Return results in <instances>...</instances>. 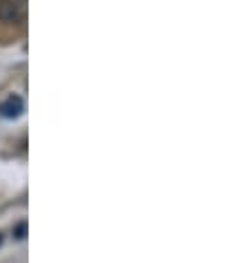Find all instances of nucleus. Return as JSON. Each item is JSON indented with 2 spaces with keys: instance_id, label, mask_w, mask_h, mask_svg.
Masks as SVG:
<instances>
[{
  "instance_id": "nucleus-1",
  "label": "nucleus",
  "mask_w": 247,
  "mask_h": 263,
  "mask_svg": "<svg viewBox=\"0 0 247 263\" xmlns=\"http://www.w3.org/2000/svg\"><path fill=\"white\" fill-rule=\"evenodd\" d=\"M25 11L18 0H0V23L7 25H18L23 20Z\"/></svg>"
},
{
  "instance_id": "nucleus-2",
  "label": "nucleus",
  "mask_w": 247,
  "mask_h": 263,
  "mask_svg": "<svg viewBox=\"0 0 247 263\" xmlns=\"http://www.w3.org/2000/svg\"><path fill=\"white\" fill-rule=\"evenodd\" d=\"M25 111V102L23 98H18V96H9L3 104H0V115L7 120H13V118H20Z\"/></svg>"
},
{
  "instance_id": "nucleus-3",
  "label": "nucleus",
  "mask_w": 247,
  "mask_h": 263,
  "mask_svg": "<svg viewBox=\"0 0 247 263\" xmlns=\"http://www.w3.org/2000/svg\"><path fill=\"white\" fill-rule=\"evenodd\" d=\"M13 235H16L18 239H23L27 235V223H18L16 228H13Z\"/></svg>"
},
{
  "instance_id": "nucleus-4",
  "label": "nucleus",
  "mask_w": 247,
  "mask_h": 263,
  "mask_svg": "<svg viewBox=\"0 0 247 263\" xmlns=\"http://www.w3.org/2000/svg\"><path fill=\"white\" fill-rule=\"evenodd\" d=\"M0 243H3V235H0Z\"/></svg>"
}]
</instances>
